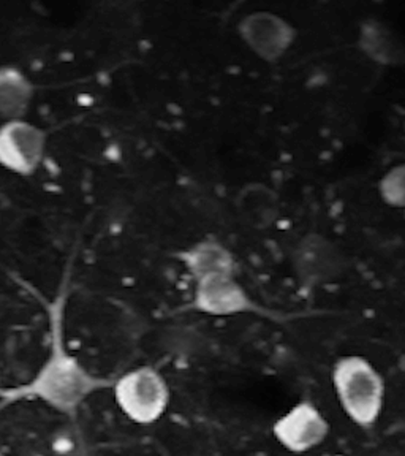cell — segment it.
<instances>
[{
    "label": "cell",
    "instance_id": "obj_1",
    "mask_svg": "<svg viewBox=\"0 0 405 456\" xmlns=\"http://www.w3.org/2000/svg\"><path fill=\"white\" fill-rule=\"evenodd\" d=\"M111 385L113 380L93 372L67 347L62 322L54 317L50 350L45 360L26 384L8 392L7 396L38 401L57 413L75 417L89 399Z\"/></svg>",
    "mask_w": 405,
    "mask_h": 456
},
{
    "label": "cell",
    "instance_id": "obj_5",
    "mask_svg": "<svg viewBox=\"0 0 405 456\" xmlns=\"http://www.w3.org/2000/svg\"><path fill=\"white\" fill-rule=\"evenodd\" d=\"M345 265L339 246L320 233L303 236L292 250L295 276L299 284L311 290L341 278Z\"/></svg>",
    "mask_w": 405,
    "mask_h": 456
},
{
    "label": "cell",
    "instance_id": "obj_15",
    "mask_svg": "<svg viewBox=\"0 0 405 456\" xmlns=\"http://www.w3.org/2000/svg\"><path fill=\"white\" fill-rule=\"evenodd\" d=\"M0 456H10L7 452H4V450L0 449Z\"/></svg>",
    "mask_w": 405,
    "mask_h": 456
},
{
    "label": "cell",
    "instance_id": "obj_2",
    "mask_svg": "<svg viewBox=\"0 0 405 456\" xmlns=\"http://www.w3.org/2000/svg\"><path fill=\"white\" fill-rule=\"evenodd\" d=\"M336 398L353 425L369 431L384 412L386 384L377 368L361 355H344L331 370Z\"/></svg>",
    "mask_w": 405,
    "mask_h": 456
},
{
    "label": "cell",
    "instance_id": "obj_7",
    "mask_svg": "<svg viewBox=\"0 0 405 456\" xmlns=\"http://www.w3.org/2000/svg\"><path fill=\"white\" fill-rule=\"evenodd\" d=\"M238 34L246 46L266 62L282 59L298 36L292 22L272 12H254L244 16L238 24Z\"/></svg>",
    "mask_w": 405,
    "mask_h": 456
},
{
    "label": "cell",
    "instance_id": "obj_8",
    "mask_svg": "<svg viewBox=\"0 0 405 456\" xmlns=\"http://www.w3.org/2000/svg\"><path fill=\"white\" fill-rule=\"evenodd\" d=\"M193 307L214 317H233L256 311L254 299L235 276H209L195 281Z\"/></svg>",
    "mask_w": 405,
    "mask_h": 456
},
{
    "label": "cell",
    "instance_id": "obj_6",
    "mask_svg": "<svg viewBox=\"0 0 405 456\" xmlns=\"http://www.w3.org/2000/svg\"><path fill=\"white\" fill-rule=\"evenodd\" d=\"M271 431L280 447L295 455H303L319 449L327 441L331 427L320 407L304 399L278 417Z\"/></svg>",
    "mask_w": 405,
    "mask_h": 456
},
{
    "label": "cell",
    "instance_id": "obj_12",
    "mask_svg": "<svg viewBox=\"0 0 405 456\" xmlns=\"http://www.w3.org/2000/svg\"><path fill=\"white\" fill-rule=\"evenodd\" d=\"M358 46L372 62L386 67L405 64V46L390 26L377 20H368L360 26Z\"/></svg>",
    "mask_w": 405,
    "mask_h": 456
},
{
    "label": "cell",
    "instance_id": "obj_13",
    "mask_svg": "<svg viewBox=\"0 0 405 456\" xmlns=\"http://www.w3.org/2000/svg\"><path fill=\"white\" fill-rule=\"evenodd\" d=\"M378 193L385 205L405 209V162L394 165L385 173L378 183Z\"/></svg>",
    "mask_w": 405,
    "mask_h": 456
},
{
    "label": "cell",
    "instance_id": "obj_3",
    "mask_svg": "<svg viewBox=\"0 0 405 456\" xmlns=\"http://www.w3.org/2000/svg\"><path fill=\"white\" fill-rule=\"evenodd\" d=\"M113 398L124 417L136 425H152L170 406V385L160 370L138 366L113 380Z\"/></svg>",
    "mask_w": 405,
    "mask_h": 456
},
{
    "label": "cell",
    "instance_id": "obj_10",
    "mask_svg": "<svg viewBox=\"0 0 405 456\" xmlns=\"http://www.w3.org/2000/svg\"><path fill=\"white\" fill-rule=\"evenodd\" d=\"M179 262L195 281L209 276H235L236 258L231 250L215 240H201L181 250Z\"/></svg>",
    "mask_w": 405,
    "mask_h": 456
},
{
    "label": "cell",
    "instance_id": "obj_14",
    "mask_svg": "<svg viewBox=\"0 0 405 456\" xmlns=\"http://www.w3.org/2000/svg\"><path fill=\"white\" fill-rule=\"evenodd\" d=\"M5 311H7V306H5V299H4V297L0 295V322H2L4 317H5Z\"/></svg>",
    "mask_w": 405,
    "mask_h": 456
},
{
    "label": "cell",
    "instance_id": "obj_9",
    "mask_svg": "<svg viewBox=\"0 0 405 456\" xmlns=\"http://www.w3.org/2000/svg\"><path fill=\"white\" fill-rule=\"evenodd\" d=\"M235 209L246 227L268 230L280 216V199L278 192L264 183H247L236 193Z\"/></svg>",
    "mask_w": 405,
    "mask_h": 456
},
{
    "label": "cell",
    "instance_id": "obj_4",
    "mask_svg": "<svg viewBox=\"0 0 405 456\" xmlns=\"http://www.w3.org/2000/svg\"><path fill=\"white\" fill-rule=\"evenodd\" d=\"M48 146V135L28 119L0 124V168L28 178L40 170Z\"/></svg>",
    "mask_w": 405,
    "mask_h": 456
},
{
    "label": "cell",
    "instance_id": "obj_11",
    "mask_svg": "<svg viewBox=\"0 0 405 456\" xmlns=\"http://www.w3.org/2000/svg\"><path fill=\"white\" fill-rule=\"evenodd\" d=\"M36 97V86L16 65H0V119H26Z\"/></svg>",
    "mask_w": 405,
    "mask_h": 456
}]
</instances>
